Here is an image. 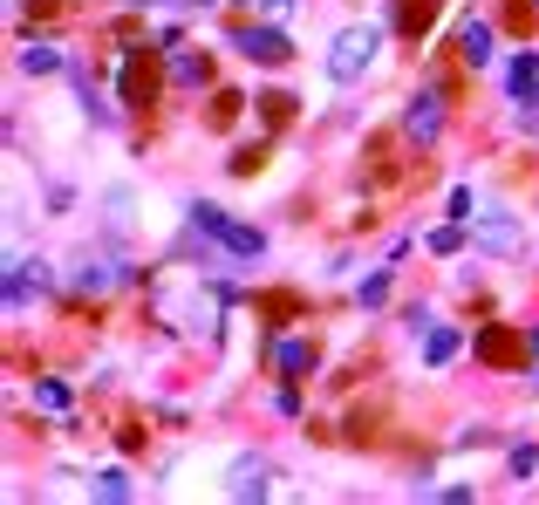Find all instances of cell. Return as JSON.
Returning <instances> with one entry per match:
<instances>
[{"mask_svg":"<svg viewBox=\"0 0 539 505\" xmlns=\"http://www.w3.org/2000/svg\"><path fill=\"white\" fill-rule=\"evenodd\" d=\"M192 226H198V233H212L226 253H239V260H260V253H267V233H260V226H239V219H226L219 205H192Z\"/></svg>","mask_w":539,"mask_h":505,"instance_id":"cell-1","label":"cell"},{"mask_svg":"<svg viewBox=\"0 0 539 505\" xmlns=\"http://www.w3.org/2000/svg\"><path fill=\"white\" fill-rule=\"evenodd\" d=\"M376 41H383L376 28H342V35H335V48H328V76H335V82H355L369 62H376Z\"/></svg>","mask_w":539,"mask_h":505,"instance_id":"cell-2","label":"cell"},{"mask_svg":"<svg viewBox=\"0 0 539 505\" xmlns=\"http://www.w3.org/2000/svg\"><path fill=\"white\" fill-rule=\"evenodd\" d=\"M437 130H444V89H417L403 110V137L424 151V144H437Z\"/></svg>","mask_w":539,"mask_h":505,"instance_id":"cell-3","label":"cell"},{"mask_svg":"<svg viewBox=\"0 0 539 505\" xmlns=\"http://www.w3.org/2000/svg\"><path fill=\"white\" fill-rule=\"evenodd\" d=\"M471 349L485 369H526V335H512V328H478Z\"/></svg>","mask_w":539,"mask_h":505,"instance_id":"cell-4","label":"cell"},{"mask_svg":"<svg viewBox=\"0 0 539 505\" xmlns=\"http://www.w3.org/2000/svg\"><path fill=\"white\" fill-rule=\"evenodd\" d=\"M232 48H239V55H253V62H267V69H287V62H294V41L280 35V28H239Z\"/></svg>","mask_w":539,"mask_h":505,"instance_id":"cell-5","label":"cell"},{"mask_svg":"<svg viewBox=\"0 0 539 505\" xmlns=\"http://www.w3.org/2000/svg\"><path fill=\"white\" fill-rule=\"evenodd\" d=\"M267 485H273L267 458H232V471H226V492H232V499H267Z\"/></svg>","mask_w":539,"mask_h":505,"instance_id":"cell-6","label":"cell"},{"mask_svg":"<svg viewBox=\"0 0 539 505\" xmlns=\"http://www.w3.org/2000/svg\"><path fill=\"white\" fill-rule=\"evenodd\" d=\"M471 246H485V253H512V246H519V226H512L505 212H478V219H471Z\"/></svg>","mask_w":539,"mask_h":505,"instance_id":"cell-7","label":"cell"},{"mask_svg":"<svg viewBox=\"0 0 539 505\" xmlns=\"http://www.w3.org/2000/svg\"><path fill=\"white\" fill-rule=\"evenodd\" d=\"M362 185H369V192L396 185V144H389V137H369V151H362Z\"/></svg>","mask_w":539,"mask_h":505,"instance_id":"cell-8","label":"cell"},{"mask_svg":"<svg viewBox=\"0 0 539 505\" xmlns=\"http://www.w3.org/2000/svg\"><path fill=\"white\" fill-rule=\"evenodd\" d=\"M35 287H48V267H41V260H35V267H28V260H7V308L21 314Z\"/></svg>","mask_w":539,"mask_h":505,"instance_id":"cell-9","label":"cell"},{"mask_svg":"<svg viewBox=\"0 0 539 505\" xmlns=\"http://www.w3.org/2000/svg\"><path fill=\"white\" fill-rule=\"evenodd\" d=\"M458 62H471V69L492 62V28L485 21H458Z\"/></svg>","mask_w":539,"mask_h":505,"instance_id":"cell-10","label":"cell"},{"mask_svg":"<svg viewBox=\"0 0 539 505\" xmlns=\"http://www.w3.org/2000/svg\"><path fill=\"white\" fill-rule=\"evenodd\" d=\"M151 96H157V76L137 62V55H130V62H123V103H137V110H144Z\"/></svg>","mask_w":539,"mask_h":505,"instance_id":"cell-11","label":"cell"},{"mask_svg":"<svg viewBox=\"0 0 539 505\" xmlns=\"http://www.w3.org/2000/svg\"><path fill=\"white\" fill-rule=\"evenodd\" d=\"M273 369H280V376H308L314 349H308V342H273Z\"/></svg>","mask_w":539,"mask_h":505,"instance_id":"cell-12","label":"cell"},{"mask_svg":"<svg viewBox=\"0 0 539 505\" xmlns=\"http://www.w3.org/2000/svg\"><path fill=\"white\" fill-rule=\"evenodd\" d=\"M21 69H28V76H55V69H62V48H55V41H28V48H21Z\"/></svg>","mask_w":539,"mask_h":505,"instance_id":"cell-13","label":"cell"},{"mask_svg":"<svg viewBox=\"0 0 539 505\" xmlns=\"http://www.w3.org/2000/svg\"><path fill=\"white\" fill-rule=\"evenodd\" d=\"M451 355H458V328H430V335H424V362H430V369H444Z\"/></svg>","mask_w":539,"mask_h":505,"instance_id":"cell-14","label":"cell"},{"mask_svg":"<svg viewBox=\"0 0 539 505\" xmlns=\"http://www.w3.org/2000/svg\"><path fill=\"white\" fill-rule=\"evenodd\" d=\"M205 76H212V62H205V55H171V82H178V89H198Z\"/></svg>","mask_w":539,"mask_h":505,"instance_id":"cell-15","label":"cell"},{"mask_svg":"<svg viewBox=\"0 0 539 505\" xmlns=\"http://www.w3.org/2000/svg\"><path fill=\"white\" fill-rule=\"evenodd\" d=\"M505 82H512V96H519V103H526V96H539V62H533V55H519V62L505 69Z\"/></svg>","mask_w":539,"mask_h":505,"instance_id":"cell-16","label":"cell"},{"mask_svg":"<svg viewBox=\"0 0 539 505\" xmlns=\"http://www.w3.org/2000/svg\"><path fill=\"white\" fill-rule=\"evenodd\" d=\"M389 267H396V260H383V267L355 287V301H362V308H383V301H389Z\"/></svg>","mask_w":539,"mask_h":505,"instance_id":"cell-17","label":"cell"},{"mask_svg":"<svg viewBox=\"0 0 539 505\" xmlns=\"http://www.w3.org/2000/svg\"><path fill=\"white\" fill-rule=\"evenodd\" d=\"M96 499L123 505V499H130V478H123V471H96Z\"/></svg>","mask_w":539,"mask_h":505,"instance_id":"cell-18","label":"cell"},{"mask_svg":"<svg viewBox=\"0 0 539 505\" xmlns=\"http://www.w3.org/2000/svg\"><path fill=\"white\" fill-rule=\"evenodd\" d=\"M260 110H267V123L280 130V123H294V96H287V89H273V96H260Z\"/></svg>","mask_w":539,"mask_h":505,"instance_id":"cell-19","label":"cell"},{"mask_svg":"<svg viewBox=\"0 0 539 505\" xmlns=\"http://www.w3.org/2000/svg\"><path fill=\"white\" fill-rule=\"evenodd\" d=\"M267 164V144H246V151H232V178H253Z\"/></svg>","mask_w":539,"mask_h":505,"instance_id":"cell-20","label":"cell"},{"mask_svg":"<svg viewBox=\"0 0 539 505\" xmlns=\"http://www.w3.org/2000/svg\"><path fill=\"white\" fill-rule=\"evenodd\" d=\"M35 403L41 410H69V383H35Z\"/></svg>","mask_w":539,"mask_h":505,"instance_id":"cell-21","label":"cell"},{"mask_svg":"<svg viewBox=\"0 0 539 505\" xmlns=\"http://www.w3.org/2000/svg\"><path fill=\"white\" fill-rule=\"evenodd\" d=\"M464 246V219L458 226H437V233H430V253H458Z\"/></svg>","mask_w":539,"mask_h":505,"instance_id":"cell-22","label":"cell"},{"mask_svg":"<svg viewBox=\"0 0 539 505\" xmlns=\"http://www.w3.org/2000/svg\"><path fill=\"white\" fill-rule=\"evenodd\" d=\"M232 117H239V89H219V103H212V123H219V130H226Z\"/></svg>","mask_w":539,"mask_h":505,"instance_id":"cell-23","label":"cell"},{"mask_svg":"<svg viewBox=\"0 0 539 505\" xmlns=\"http://www.w3.org/2000/svg\"><path fill=\"white\" fill-rule=\"evenodd\" d=\"M533 465H539V451L533 444H519V451H512V478H533Z\"/></svg>","mask_w":539,"mask_h":505,"instance_id":"cell-24","label":"cell"},{"mask_svg":"<svg viewBox=\"0 0 539 505\" xmlns=\"http://www.w3.org/2000/svg\"><path fill=\"white\" fill-rule=\"evenodd\" d=\"M451 219H478V198L464 192V185H458V192H451Z\"/></svg>","mask_w":539,"mask_h":505,"instance_id":"cell-25","label":"cell"},{"mask_svg":"<svg viewBox=\"0 0 539 505\" xmlns=\"http://www.w3.org/2000/svg\"><path fill=\"white\" fill-rule=\"evenodd\" d=\"M519 123H526V130H539V96H526V103H519Z\"/></svg>","mask_w":539,"mask_h":505,"instance_id":"cell-26","label":"cell"},{"mask_svg":"<svg viewBox=\"0 0 539 505\" xmlns=\"http://www.w3.org/2000/svg\"><path fill=\"white\" fill-rule=\"evenodd\" d=\"M232 7H253V0H232Z\"/></svg>","mask_w":539,"mask_h":505,"instance_id":"cell-27","label":"cell"},{"mask_svg":"<svg viewBox=\"0 0 539 505\" xmlns=\"http://www.w3.org/2000/svg\"><path fill=\"white\" fill-rule=\"evenodd\" d=\"M533 7H539V0H533Z\"/></svg>","mask_w":539,"mask_h":505,"instance_id":"cell-28","label":"cell"}]
</instances>
